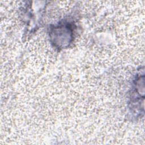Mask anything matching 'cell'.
<instances>
[{"mask_svg":"<svg viewBox=\"0 0 145 145\" xmlns=\"http://www.w3.org/2000/svg\"><path fill=\"white\" fill-rule=\"evenodd\" d=\"M74 27V25L69 22L63 21L52 28L50 36L52 38V41L54 42V46L59 48L69 46L73 36Z\"/></svg>","mask_w":145,"mask_h":145,"instance_id":"cell-1","label":"cell"}]
</instances>
